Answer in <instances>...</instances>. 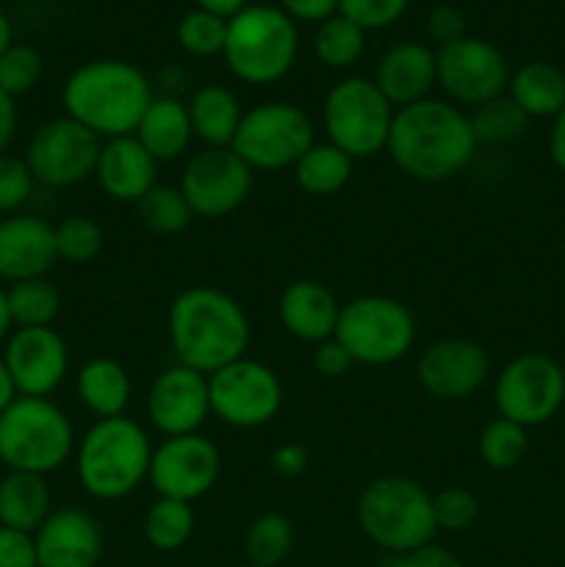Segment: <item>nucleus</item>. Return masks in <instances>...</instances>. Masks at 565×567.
<instances>
[{"label":"nucleus","instance_id":"nucleus-8","mask_svg":"<svg viewBox=\"0 0 565 567\" xmlns=\"http://www.w3.org/2000/svg\"><path fill=\"white\" fill-rule=\"evenodd\" d=\"M393 109L371 78L349 75L327 92L321 105L327 142L352 161L371 158L388 147L393 125Z\"/></svg>","mask_w":565,"mask_h":567},{"label":"nucleus","instance_id":"nucleus-26","mask_svg":"<svg viewBox=\"0 0 565 567\" xmlns=\"http://www.w3.org/2000/svg\"><path fill=\"white\" fill-rule=\"evenodd\" d=\"M131 374L111 358H94L75 377L78 402L100 419H120L131 404Z\"/></svg>","mask_w":565,"mask_h":567},{"label":"nucleus","instance_id":"nucleus-35","mask_svg":"<svg viewBox=\"0 0 565 567\" xmlns=\"http://www.w3.org/2000/svg\"><path fill=\"white\" fill-rule=\"evenodd\" d=\"M138 221L155 236H177L194 221L192 208L183 197L181 186H164L155 183L147 194L136 203Z\"/></svg>","mask_w":565,"mask_h":567},{"label":"nucleus","instance_id":"nucleus-12","mask_svg":"<svg viewBox=\"0 0 565 567\" xmlns=\"http://www.w3.org/2000/svg\"><path fill=\"white\" fill-rule=\"evenodd\" d=\"M210 415L233 430H258L282 408V382L275 369L253 358L227 363L208 377Z\"/></svg>","mask_w":565,"mask_h":567},{"label":"nucleus","instance_id":"nucleus-38","mask_svg":"<svg viewBox=\"0 0 565 567\" xmlns=\"http://www.w3.org/2000/svg\"><path fill=\"white\" fill-rule=\"evenodd\" d=\"M105 247V233L92 216L72 214L55 225V252L59 260L72 266L92 264Z\"/></svg>","mask_w":565,"mask_h":567},{"label":"nucleus","instance_id":"nucleus-28","mask_svg":"<svg viewBox=\"0 0 565 567\" xmlns=\"http://www.w3.org/2000/svg\"><path fill=\"white\" fill-rule=\"evenodd\" d=\"M507 97L530 120H554L565 109V72L548 61H530L510 72Z\"/></svg>","mask_w":565,"mask_h":567},{"label":"nucleus","instance_id":"nucleus-43","mask_svg":"<svg viewBox=\"0 0 565 567\" xmlns=\"http://www.w3.org/2000/svg\"><path fill=\"white\" fill-rule=\"evenodd\" d=\"M408 6L410 0H338V14L352 20L355 25L369 33L402 20Z\"/></svg>","mask_w":565,"mask_h":567},{"label":"nucleus","instance_id":"nucleus-3","mask_svg":"<svg viewBox=\"0 0 565 567\" xmlns=\"http://www.w3.org/2000/svg\"><path fill=\"white\" fill-rule=\"evenodd\" d=\"M153 97L150 78L122 59L89 61L78 66L61 89L66 116L81 122L103 142L133 136Z\"/></svg>","mask_w":565,"mask_h":567},{"label":"nucleus","instance_id":"nucleus-52","mask_svg":"<svg viewBox=\"0 0 565 567\" xmlns=\"http://www.w3.org/2000/svg\"><path fill=\"white\" fill-rule=\"evenodd\" d=\"M194 3H197V9H205L210 11V14L230 20V17H236L238 11L244 9V6H249V0H194Z\"/></svg>","mask_w":565,"mask_h":567},{"label":"nucleus","instance_id":"nucleus-25","mask_svg":"<svg viewBox=\"0 0 565 567\" xmlns=\"http://www.w3.org/2000/svg\"><path fill=\"white\" fill-rule=\"evenodd\" d=\"M133 136L158 164L177 161L181 155L188 153L194 138L188 105L183 100L170 97V94L166 97H153V103L147 105L144 116L138 120Z\"/></svg>","mask_w":565,"mask_h":567},{"label":"nucleus","instance_id":"nucleus-55","mask_svg":"<svg viewBox=\"0 0 565 567\" xmlns=\"http://www.w3.org/2000/svg\"><path fill=\"white\" fill-rule=\"evenodd\" d=\"M11 44H14L11 42V20L0 11V55H3Z\"/></svg>","mask_w":565,"mask_h":567},{"label":"nucleus","instance_id":"nucleus-17","mask_svg":"<svg viewBox=\"0 0 565 567\" xmlns=\"http://www.w3.org/2000/svg\"><path fill=\"white\" fill-rule=\"evenodd\" d=\"M3 363L17 396L48 399L70 371V349L53 327H17L6 338Z\"/></svg>","mask_w":565,"mask_h":567},{"label":"nucleus","instance_id":"nucleus-53","mask_svg":"<svg viewBox=\"0 0 565 567\" xmlns=\"http://www.w3.org/2000/svg\"><path fill=\"white\" fill-rule=\"evenodd\" d=\"M14 399H17V388H14V382H11V374H9V369H6L3 358H0V413H3V410L9 408Z\"/></svg>","mask_w":565,"mask_h":567},{"label":"nucleus","instance_id":"nucleus-24","mask_svg":"<svg viewBox=\"0 0 565 567\" xmlns=\"http://www.w3.org/2000/svg\"><path fill=\"white\" fill-rule=\"evenodd\" d=\"M338 313L341 305L336 293L319 280H294L277 302V316L288 336L305 343H321L336 336Z\"/></svg>","mask_w":565,"mask_h":567},{"label":"nucleus","instance_id":"nucleus-37","mask_svg":"<svg viewBox=\"0 0 565 567\" xmlns=\"http://www.w3.org/2000/svg\"><path fill=\"white\" fill-rule=\"evenodd\" d=\"M526 449H530V430L502 415L485 424L480 435V454L493 471L515 468L524 460Z\"/></svg>","mask_w":565,"mask_h":567},{"label":"nucleus","instance_id":"nucleus-34","mask_svg":"<svg viewBox=\"0 0 565 567\" xmlns=\"http://www.w3.org/2000/svg\"><path fill=\"white\" fill-rule=\"evenodd\" d=\"M194 535V507L177 498H158L144 515V537L155 551H177Z\"/></svg>","mask_w":565,"mask_h":567},{"label":"nucleus","instance_id":"nucleus-9","mask_svg":"<svg viewBox=\"0 0 565 567\" xmlns=\"http://www.w3.org/2000/svg\"><path fill=\"white\" fill-rule=\"evenodd\" d=\"M336 338L355 363L391 365L410 354L415 343V319L399 299L358 297L341 305Z\"/></svg>","mask_w":565,"mask_h":567},{"label":"nucleus","instance_id":"nucleus-47","mask_svg":"<svg viewBox=\"0 0 565 567\" xmlns=\"http://www.w3.org/2000/svg\"><path fill=\"white\" fill-rule=\"evenodd\" d=\"M269 463L277 476L294 480V476L305 474V468H308V449H305L302 443H282V446H277L275 452H271Z\"/></svg>","mask_w":565,"mask_h":567},{"label":"nucleus","instance_id":"nucleus-32","mask_svg":"<svg viewBox=\"0 0 565 567\" xmlns=\"http://www.w3.org/2000/svg\"><path fill=\"white\" fill-rule=\"evenodd\" d=\"M366 50V31L341 14L319 22L314 37V53L330 70H349Z\"/></svg>","mask_w":565,"mask_h":567},{"label":"nucleus","instance_id":"nucleus-19","mask_svg":"<svg viewBox=\"0 0 565 567\" xmlns=\"http://www.w3.org/2000/svg\"><path fill=\"white\" fill-rule=\"evenodd\" d=\"M421 388L441 402L469 399L485 385L491 374V358L485 347L471 338H443L430 343L419 358Z\"/></svg>","mask_w":565,"mask_h":567},{"label":"nucleus","instance_id":"nucleus-21","mask_svg":"<svg viewBox=\"0 0 565 567\" xmlns=\"http://www.w3.org/2000/svg\"><path fill=\"white\" fill-rule=\"evenodd\" d=\"M39 567H94L103 557V532L89 513L61 507L33 532Z\"/></svg>","mask_w":565,"mask_h":567},{"label":"nucleus","instance_id":"nucleus-40","mask_svg":"<svg viewBox=\"0 0 565 567\" xmlns=\"http://www.w3.org/2000/svg\"><path fill=\"white\" fill-rule=\"evenodd\" d=\"M42 78V55L31 44H11L0 55V89L11 97L31 92Z\"/></svg>","mask_w":565,"mask_h":567},{"label":"nucleus","instance_id":"nucleus-33","mask_svg":"<svg viewBox=\"0 0 565 567\" xmlns=\"http://www.w3.org/2000/svg\"><path fill=\"white\" fill-rule=\"evenodd\" d=\"M294 548V524L282 513H264L249 524L244 535V551L249 565L277 567Z\"/></svg>","mask_w":565,"mask_h":567},{"label":"nucleus","instance_id":"nucleus-1","mask_svg":"<svg viewBox=\"0 0 565 567\" xmlns=\"http://www.w3.org/2000/svg\"><path fill=\"white\" fill-rule=\"evenodd\" d=\"M476 147L469 114L449 100L427 97L397 109L386 150L408 177L441 183L460 175Z\"/></svg>","mask_w":565,"mask_h":567},{"label":"nucleus","instance_id":"nucleus-14","mask_svg":"<svg viewBox=\"0 0 565 567\" xmlns=\"http://www.w3.org/2000/svg\"><path fill=\"white\" fill-rule=\"evenodd\" d=\"M181 192L199 219H222L247 203L253 169L230 147H203L186 161Z\"/></svg>","mask_w":565,"mask_h":567},{"label":"nucleus","instance_id":"nucleus-44","mask_svg":"<svg viewBox=\"0 0 565 567\" xmlns=\"http://www.w3.org/2000/svg\"><path fill=\"white\" fill-rule=\"evenodd\" d=\"M465 28H469L465 14L452 3L435 6V9L430 11V17H427V37H430V42L435 44L438 50L449 48V44H454V42H460V39L469 37V33H465Z\"/></svg>","mask_w":565,"mask_h":567},{"label":"nucleus","instance_id":"nucleus-23","mask_svg":"<svg viewBox=\"0 0 565 567\" xmlns=\"http://www.w3.org/2000/svg\"><path fill=\"white\" fill-rule=\"evenodd\" d=\"M94 181L114 203L136 205L158 183V161L136 142V136L105 138L94 166Z\"/></svg>","mask_w":565,"mask_h":567},{"label":"nucleus","instance_id":"nucleus-29","mask_svg":"<svg viewBox=\"0 0 565 567\" xmlns=\"http://www.w3.org/2000/svg\"><path fill=\"white\" fill-rule=\"evenodd\" d=\"M53 498L44 476L9 471L0 480V526L33 535L53 513Z\"/></svg>","mask_w":565,"mask_h":567},{"label":"nucleus","instance_id":"nucleus-45","mask_svg":"<svg viewBox=\"0 0 565 567\" xmlns=\"http://www.w3.org/2000/svg\"><path fill=\"white\" fill-rule=\"evenodd\" d=\"M0 567H39L33 535L0 526Z\"/></svg>","mask_w":565,"mask_h":567},{"label":"nucleus","instance_id":"nucleus-11","mask_svg":"<svg viewBox=\"0 0 565 567\" xmlns=\"http://www.w3.org/2000/svg\"><path fill=\"white\" fill-rule=\"evenodd\" d=\"M493 402L502 419L526 430L546 424L565 404L563 365L543 352L518 354L499 371Z\"/></svg>","mask_w":565,"mask_h":567},{"label":"nucleus","instance_id":"nucleus-30","mask_svg":"<svg viewBox=\"0 0 565 567\" xmlns=\"http://www.w3.org/2000/svg\"><path fill=\"white\" fill-rule=\"evenodd\" d=\"M355 161L330 142H314L294 164V181L310 197H330L349 183Z\"/></svg>","mask_w":565,"mask_h":567},{"label":"nucleus","instance_id":"nucleus-4","mask_svg":"<svg viewBox=\"0 0 565 567\" xmlns=\"http://www.w3.org/2000/svg\"><path fill=\"white\" fill-rule=\"evenodd\" d=\"M153 443L133 419H100L75 446V474L97 502H120L147 482Z\"/></svg>","mask_w":565,"mask_h":567},{"label":"nucleus","instance_id":"nucleus-57","mask_svg":"<svg viewBox=\"0 0 565 567\" xmlns=\"http://www.w3.org/2000/svg\"><path fill=\"white\" fill-rule=\"evenodd\" d=\"M236 567H255V565H249V563H247V565H236Z\"/></svg>","mask_w":565,"mask_h":567},{"label":"nucleus","instance_id":"nucleus-10","mask_svg":"<svg viewBox=\"0 0 565 567\" xmlns=\"http://www.w3.org/2000/svg\"><path fill=\"white\" fill-rule=\"evenodd\" d=\"M314 142L316 127L299 105L269 100L244 111L230 150L253 172H280L294 169Z\"/></svg>","mask_w":565,"mask_h":567},{"label":"nucleus","instance_id":"nucleus-51","mask_svg":"<svg viewBox=\"0 0 565 567\" xmlns=\"http://www.w3.org/2000/svg\"><path fill=\"white\" fill-rule=\"evenodd\" d=\"M548 155H552V164L565 175V109L552 120V131H548Z\"/></svg>","mask_w":565,"mask_h":567},{"label":"nucleus","instance_id":"nucleus-6","mask_svg":"<svg viewBox=\"0 0 565 567\" xmlns=\"http://www.w3.org/2000/svg\"><path fill=\"white\" fill-rule=\"evenodd\" d=\"M358 526L377 548L388 554L415 551L438 535L432 496L408 476L371 480L358 496Z\"/></svg>","mask_w":565,"mask_h":567},{"label":"nucleus","instance_id":"nucleus-27","mask_svg":"<svg viewBox=\"0 0 565 567\" xmlns=\"http://www.w3.org/2000/svg\"><path fill=\"white\" fill-rule=\"evenodd\" d=\"M188 116H192L194 138L205 147H230L242 125L244 109L236 92L219 83H205L188 100Z\"/></svg>","mask_w":565,"mask_h":567},{"label":"nucleus","instance_id":"nucleus-22","mask_svg":"<svg viewBox=\"0 0 565 567\" xmlns=\"http://www.w3.org/2000/svg\"><path fill=\"white\" fill-rule=\"evenodd\" d=\"M374 83L393 109L427 100L438 86L435 50L424 42L391 44L377 61Z\"/></svg>","mask_w":565,"mask_h":567},{"label":"nucleus","instance_id":"nucleus-7","mask_svg":"<svg viewBox=\"0 0 565 567\" xmlns=\"http://www.w3.org/2000/svg\"><path fill=\"white\" fill-rule=\"evenodd\" d=\"M75 452V430L50 399L17 396L0 413V463L20 474H53Z\"/></svg>","mask_w":565,"mask_h":567},{"label":"nucleus","instance_id":"nucleus-31","mask_svg":"<svg viewBox=\"0 0 565 567\" xmlns=\"http://www.w3.org/2000/svg\"><path fill=\"white\" fill-rule=\"evenodd\" d=\"M9 299L11 324L17 327H53L55 316L61 313V291L48 280H22L6 288Z\"/></svg>","mask_w":565,"mask_h":567},{"label":"nucleus","instance_id":"nucleus-20","mask_svg":"<svg viewBox=\"0 0 565 567\" xmlns=\"http://www.w3.org/2000/svg\"><path fill=\"white\" fill-rule=\"evenodd\" d=\"M55 260V225L33 214L0 219V280L9 286L37 280L53 269Z\"/></svg>","mask_w":565,"mask_h":567},{"label":"nucleus","instance_id":"nucleus-50","mask_svg":"<svg viewBox=\"0 0 565 567\" xmlns=\"http://www.w3.org/2000/svg\"><path fill=\"white\" fill-rule=\"evenodd\" d=\"M14 133H17V103L11 94H6L3 89H0V155L9 150Z\"/></svg>","mask_w":565,"mask_h":567},{"label":"nucleus","instance_id":"nucleus-48","mask_svg":"<svg viewBox=\"0 0 565 567\" xmlns=\"http://www.w3.org/2000/svg\"><path fill=\"white\" fill-rule=\"evenodd\" d=\"M280 9L291 17L294 22H325L338 14V0H280Z\"/></svg>","mask_w":565,"mask_h":567},{"label":"nucleus","instance_id":"nucleus-42","mask_svg":"<svg viewBox=\"0 0 565 567\" xmlns=\"http://www.w3.org/2000/svg\"><path fill=\"white\" fill-rule=\"evenodd\" d=\"M33 186H37V181H33L25 158L6 153L0 155V214H17L31 199Z\"/></svg>","mask_w":565,"mask_h":567},{"label":"nucleus","instance_id":"nucleus-41","mask_svg":"<svg viewBox=\"0 0 565 567\" xmlns=\"http://www.w3.org/2000/svg\"><path fill=\"white\" fill-rule=\"evenodd\" d=\"M432 515L438 532H465L480 518V502L465 487H446L432 496Z\"/></svg>","mask_w":565,"mask_h":567},{"label":"nucleus","instance_id":"nucleus-46","mask_svg":"<svg viewBox=\"0 0 565 567\" xmlns=\"http://www.w3.org/2000/svg\"><path fill=\"white\" fill-rule=\"evenodd\" d=\"M352 365H355V360L349 358V352L336 341V338H327V341L316 343V352H314L316 374L336 380V377L347 374Z\"/></svg>","mask_w":565,"mask_h":567},{"label":"nucleus","instance_id":"nucleus-15","mask_svg":"<svg viewBox=\"0 0 565 567\" xmlns=\"http://www.w3.org/2000/svg\"><path fill=\"white\" fill-rule=\"evenodd\" d=\"M438 86L446 92L449 103L476 105L502 97L510 83V66L502 50L485 39L465 37L449 48L435 50Z\"/></svg>","mask_w":565,"mask_h":567},{"label":"nucleus","instance_id":"nucleus-49","mask_svg":"<svg viewBox=\"0 0 565 567\" xmlns=\"http://www.w3.org/2000/svg\"><path fill=\"white\" fill-rule=\"evenodd\" d=\"M397 567H465V565L460 563L449 548L430 543V546H421L415 548V551L399 557Z\"/></svg>","mask_w":565,"mask_h":567},{"label":"nucleus","instance_id":"nucleus-13","mask_svg":"<svg viewBox=\"0 0 565 567\" xmlns=\"http://www.w3.org/2000/svg\"><path fill=\"white\" fill-rule=\"evenodd\" d=\"M103 138L70 116H59L33 131L25 164L33 181L48 188H70L94 177Z\"/></svg>","mask_w":565,"mask_h":567},{"label":"nucleus","instance_id":"nucleus-16","mask_svg":"<svg viewBox=\"0 0 565 567\" xmlns=\"http://www.w3.org/2000/svg\"><path fill=\"white\" fill-rule=\"evenodd\" d=\"M222 474V454L214 441L194 432V435L166 437L153 449L147 482L158 498H177L194 504L208 496Z\"/></svg>","mask_w":565,"mask_h":567},{"label":"nucleus","instance_id":"nucleus-56","mask_svg":"<svg viewBox=\"0 0 565 567\" xmlns=\"http://www.w3.org/2000/svg\"><path fill=\"white\" fill-rule=\"evenodd\" d=\"M563 282H565V258H563Z\"/></svg>","mask_w":565,"mask_h":567},{"label":"nucleus","instance_id":"nucleus-5","mask_svg":"<svg viewBox=\"0 0 565 567\" xmlns=\"http://www.w3.org/2000/svg\"><path fill=\"white\" fill-rule=\"evenodd\" d=\"M299 53L297 22L277 6L249 3L227 20L222 55L233 75L247 86H269L291 72Z\"/></svg>","mask_w":565,"mask_h":567},{"label":"nucleus","instance_id":"nucleus-54","mask_svg":"<svg viewBox=\"0 0 565 567\" xmlns=\"http://www.w3.org/2000/svg\"><path fill=\"white\" fill-rule=\"evenodd\" d=\"M11 313H9V299H6V288H0V343L9 338V330H11Z\"/></svg>","mask_w":565,"mask_h":567},{"label":"nucleus","instance_id":"nucleus-2","mask_svg":"<svg viewBox=\"0 0 565 567\" xmlns=\"http://www.w3.org/2000/svg\"><path fill=\"white\" fill-rule=\"evenodd\" d=\"M166 330L177 363L205 377L247 358L253 336L242 305L214 286H192L177 293L170 305Z\"/></svg>","mask_w":565,"mask_h":567},{"label":"nucleus","instance_id":"nucleus-39","mask_svg":"<svg viewBox=\"0 0 565 567\" xmlns=\"http://www.w3.org/2000/svg\"><path fill=\"white\" fill-rule=\"evenodd\" d=\"M177 44L194 59H214L222 55L227 42V20L205 9H192L177 22Z\"/></svg>","mask_w":565,"mask_h":567},{"label":"nucleus","instance_id":"nucleus-18","mask_svg":"<svg viewBox=\"0 0 565 567\" xmlns=\"http://www.w3.org/2000/svg\"><path fill=\"white\" fill-rule=\"evenodd\" d=\"M147 415L164 437L199 432L210 415L208 377L183 363L164 369L150 385Z\"/></svg>","mask_w":565,"mask_h":567},{"label":"nucleus","instance_id":"nucleus-36","mask_svg":"<svg viewBox=\"0 0 565 567\" xmlns=\"http://www.w3.org/2000/svg\"><path fill=\"white\" fill-rule=\"evenodd\" d=\"M469 120L476 144H487V147H502V144L515 142V138L524 136L526 125H530V116L507 94L476 105Z\"/></svg>","mask_w":565,"mask_h":567}]
</instances>
